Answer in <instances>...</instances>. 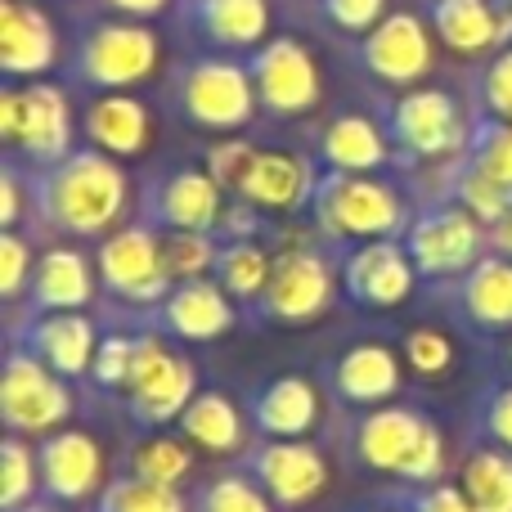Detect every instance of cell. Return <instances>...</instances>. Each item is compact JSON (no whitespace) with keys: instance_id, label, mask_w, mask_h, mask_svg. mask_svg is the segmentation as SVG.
<instances>
[{"instance_id":"cell-40","label":"cell","mask_w":512,"mask_h":512,"mask_svg":"<svg viewBox=\"0 0 512 512\" xmlns=\"http://www.w3.org/2000/svg\"><path fill=\"white\" fill-rule=\"evenodd\" d=\"M463 158L477 162L481 171H490V176L504 180V185H512V122H495V117L472 113V131H468Z\"/></svg>"},{"instance_id":"cell-41","label":"cell","mask_w":512,"mask_h":512,"mask_svg":"<svg viewBox=\"0 0 512 512\" xmlns=\"http://www.w3.org/2000/svg\"><path fill=\"white\" fill-rule=\"evenodd\" d=\"M472 113L512 122V45H499L472 81Z\"/></svg>"},{"instance_id":"cell-43","label":"cell","mask_w":512,"mask_h":512,"mask_svg":"<svg viewBox=\"0 0 512 512\" xmlns=\"http://www.w3.org/2000/svg\"><path fill=\"white\" fill-rule=\"evenodd\" d=\"M472 427H477V441L512 450V382H495L481 391L472 405Z\"/></svg>"},{"instance_id":"cell-6","label":"cell","mask_w":512,"mask_h":512,"mask_svg":"<svg viewBox=\"0 0 512 512\" xmlns=\"http://www.w3.org/2000/svg\"><path fill=\"white\" fill-rule=\"evenodd\" d=\"M0 140L23 171H50L72 153V104L59 81H5Z\"/></svg>"},{"instance_id":"cell-2","label":"cell","mask_w":512,"mask_h":512,"mask_svg":"<svg viewBox=\"0 0 512 512\" xmlns=\"http://www.w3.org/2000/svg\"><path fill=\"white\" fill-rule=\"evenodd\" d=\"M342 454L351 468L387 472L405 486L445 481V432L414 405L360 409L342 432Z\"/></svg>"},{"instance_id":"cell-16","label":"cell","mask_w":512,"mask_h":512,"mask_svg":"<svg viewBox=\"0 0 512 512\" xmlns=\"http://www.w3.org/2000/svg\"><path fill=\"white\" fill-rule=\"evenodd\" d=\"M337 274H342V292L351 306L360 310H396L409 301L414 283L423 279L414 256L405 252L400 239H373L337 248Z\"/></svg>"},{"instance_id":"cell-15","label":"cell","mask_w":512,"mask_h":512,"mask_svg":"<svg viewBox=\"0 0 512 512\" xmlns=\"http://www.w3.org/2000/svg\"><path fill=\"white\" fill-rule=\"evenodd\" d=\"M225 189L216 185V176L194 162H176L149 176L140 194V221H149L153 230H198L216 234L225 216Z\"/></svg>"},{"instance_id":"cell-29","label":"cell","mask_w":512,"mask_h":512,"mask_svg":"<svg viewBox=\"0 0 512 512\" xmlns=\"http://www.w3.org/2000/svg\"><path fill=\"white\" fill-rule=\"evenodd\" d=\"M315 180H319L315 158L283 153V149H256L248 176H243L234 198L261 207V212H306L310 194H315Z\"/></svg>"},{"instance_id":"cell-24","label":"cell","mask_w":512,"mask_h":512,"mask_svg":"<svg viewBox=\"0 0 512 512\" xmlns=\"http://www.w3.org/2000/svg\"><path fill=\"white\" fill-rule=\"evenodd\" d=\"M180 27L212 54H252L270 41V0H180Z\"/></svg>"},{"instance_id":"cell-7","label":"cell","mask_w":512,"mask_h":512,"mask_svg":"<svg viewBox=\"0 0 512 512\" xmlns=\"http://www.w3.org/2000/svg\"><path fill=\"white\" fill-rule=\"evenodd\" d=\"M382 126L391 135L396 149V167H427V162L463 158L472 131V113H463V104L445 86H414L400 90L387 108H382Z\"/></svg>"},{"instance_id":"cell-53","label":"cell","mask_w":512,"mask_h":512,"mask_svg":"<svg viewBox=\"0 0 512 512\" xmlns=\"http://www.w3.org/2000/svg\"><path fill=\"white\" fill-rule=\"evenodd\" d=\"M360 512H405V508L396 504V495H387V499H382V504H373V508H360Z\"/></svg>"},{"instance_id":"cell-50","label":"cell","mask_w":512,"mask_h":512,"mask_svg":"<svg viewBox=\"0 0 512 512\" xmlns=\"http://www.w3.org/2000/svg\"><path fill=\"white\" fill-rule=\"evenodd\" d=\"M104 14H122V18H140V23H153L171 9V0H99Z\"/></svg>"},{"instance_id":"cell-38","label":"cell","mask_w":512,"mask_h":512,"mask_svg":"<svg viewBox=\"0 0 512 512\" xmlns=\"http://www.w3.org/2000/svg\"><path fill=\"white\" fill-rule=\"evenodd\" d=\"M216 252H221V234H198V230H162V261L176 283L207 279L216 270Z\"/></svg>"},{"instance_id":"cell-51","label":"cell","mask_w":512,"mask_h":512,"mask_svg":"<svg viewBox=\"0 0 512 512\" xmlns=\"http://www.w3.org/2000/svg\"><path fill=\"white\" fill-rule=\"evenodd\" d=\"M490 252L512 256V207H508L504 216H499L495 225H490Z\"/></svg>"},{"instance_id":"cell-42","label":"cell","mask_w":512,"mask_h":512,"mask_svg":"<svg viewBox=\"0 0 512 512\" xmlns=\"http://www.w3.org/2000/svg\"><path fill=\"white\" fill-rule=\"evenodd\" d=\"M400 355L418 378H445L454 364V337L441 333V328H409L405 342H400Z\"/></svg>"},{"instance_id":"cell-37","label":"cell","mask_w":512,"mask_h":512,"mask_svg":"<svg viewBox=\"0 0 512 512\" xmlns=\"http://www.w3.org/2000/svg\"><path fill=\"white\" fill-rule=\"evenodd\" d=\"M41 490V463H36V441L27 436H5L0 445V512H18L32 504Z\"/></svg>"},{"instance_id":"cell-54","label":"cell","mask_w":512,"mask_h":512,"mask_svg":"<svg viewBox=\"0 0 512 512\" xmlns=\"http://www.w3.org/2000/svg\"><path fill=\"white\" fill-rule=\"evenodd\" d=\"M508 337H512V333H508ZM508 360H512V342H508Z\"/></svg>"},{"instance_id":"cell-36","label":"cell","mask_w":512,"mask_h":512,"mask_svg":"<svg viewBox=\"0 0 512 512\" xmlns=\"http://www.w3.org/2000/svg\"><path fill=\"white\" fill-rule=\"evenodd\" d=\"M95 512H194V504L176 486H153V481L122 472L99 490Z\"/></svg>"},{"instance_id":"cell-22","label":"cell","mask_w":512,"mask_h":512,"mask_svg":"<svg viewBox=\"0 0 512 512\" xmlns=\"http://www.w3.org/2000/svg\"><path fill=\"white\" fill-rule=\"evenodd\" d=\"M140 324L167 333L171 342H216L239 324V301L207 274V279H185L167 292L158 310L140 315Z\"/></svg>"},{"instance_id":"cell-23","label":"cell","mask_w":512,"mask_h":512,"mask_svg":"<svg viewBox=\"0 0 512 512\" xmlns=\"http://www.w3.org/2000/svg\"><path fill=\"white\" fill-rule=\"evenodd\" d=\"M315 167L319 171H355V176H378L396 167L391 135L369 113H333L315 135Z\"/></svg>"},{"instance_id":"cell-33","label":"cell","mask_w":512,"mask_h":512,"mask_svg":"<svg viewBox=\"0 0 512 512\" xmlns=\"http://www.w3.org/2000/svg\"><path fill=\"white\" fill-rule=\"evenodd\" d=\"M459 486L477 512H512V450L477 441L459 468Z\"/></svg>"},{"instance_id":"cell-4","label":"cell","mask_w":512,"mask_h":512,"mask_svg":"<svg viewBox=\"0 0 512 512\" xmlns=\"http://www.w3.org/2000/svg\"><path fill=\"white\" fill-rule=\"evenodd\" d=\"M167 108L194 131L212 135H234L243 126H252V117L261 113L256 99L248 59L239 54H189L176 72H171L167 90H162Z\"/></svg>"},{"instance_id":"cell-9","label":"cell","mask_w":512,"mask_h":512,"mask_svg":"<svg viewBox=\"0 0 512 512\" xmlns=\"http://www.w3.org/2000/svg\"><path fill=\"white\" fill-rule=\"evenodd\" d=\"M337 292H342L337 252L297 243V248L274 252V274L261 297L248 306V319L256 324H310V319L333 310Z\"/></svg>"},{"instance_id":"cell-28","label":"cell","mask_w":512,"mask_h":512,"mask_svg":"<svg viewBox=\"0 0 512 512\" xmlns=\"http://www.w3.org/2000/svg\"><path fill=\"white\" fill-rule=\"evenodd\" d=\"M81 135L108 158H140L153 144V108L131 90L90 95L81 108Z\"/></svg>"},{"instance_id":"cell-39","label":"cell","mask_w":512,"mask_h":512,"mask_svg":"<svg viewBox=\"0 0 512 512\" xmlns=\"http://www.w3.org/2000/svg\"><path fill=\"white\" fill-rule=\"evenodd\" d=\"M140 328H108L99 337V351H95V364H90V382L108 396H122L126 382H131V369H135V351H140Z\"/></svg>"},{"instance_id":"cell-13","label":"cell","mask_w":512,"mask_h":512,"mask_svg":"<svg viewBox=\"0 0 512 512\" xmlns=\"http://www.w3.org/2000/svg\"><path fill=\"white\" fill-rule=\"evenodd\" d=\"M351 59L369 72L378 86L414 90L432 77L436 68V45H432V23L418 9H391L373 32H364L351 45Z\"/></svg>"},{"instance_id":"cell-11","label":"cell","mask_w":512,"mask_h":512,"mask_svg":"<svg viewBox=\"0 0 512 512\" xmlns=\"http://www.w3.org/2000/svg\"><path fill=\"white\" fill-rule=\"evenodd\" d=\"M400 243L414 256L423 279L450 283L459 274H468L490 252V230L468 207L454 203V198H432V203H423L414 212V221H409Z\"/></svg>"},{"instance_id":"cell-18","label":"cell","mask_w":512,"mask_h":512,"mask_svg":"<svg viewBox=\"0 0 512 512\" xmlns=\"http://www.w3.org/2000/svg\"><path fill=\"white\" fill-rule=\"evenodd\" d=\"M99 337L104 333H99V324L86 310H54V315H23L18 324H9L5 342L23 346L41 364H50L54 373L77 382V378H90Z\"/></svg>"},{"instance_id":"cell-1","label":"cell","mask_w":512,"mask_h":512,"mask_svg":"<svg viewBox=\"0 0 512 512\" xmlns=\"http://www.w3.org/2000/svg\"><path fill=\"white\" fill-rule=\"evenodd\" d=\"M32 176V216L63 239H108L126 225L131 180L122 162L99 149H72L59 167L27 171Z\"/></svg>"},{"instance_id":"cell-35","label":"cell","mask_w":512,"mask_h":512,"mask_svg":"<svg viewBox=\"0 0 512 512\" xmlns=\"http://www.w3.org/2000/svg\"><path fill=\"white\" fill-rule=\"evenodd\" d=\"M194 512H274V499L256 486L248 468H225L189 495Z\"/></svg>"},{"instance_id":"cell-34","label":"cell","mask_w":512,"mask_h":512,"mask_svg":"<svg viewBox=\"0 0 512 512\" xmlns=\"http://www.w3.org/2000/svg\"><path fill=\"white\" fill-rule=\"evenodd\" d=\"M274 274V252L265 248L261 239H221V252H216V270L212 279L230 292L234 301L252 306L256 297L265 292Z\"/></svg>"},{"instance_id":"cell-45","label":"cell","mask_w":512,"mask_h":512,"mask_svg":"<svg viewBox=\"0 0 512 512\" xmlns=\"http://www.w3.org/2000/svg\"><path fill=\"white\" fill-rule=\"evenodd\" d=\"M315 9L319 23H328L337 36H351V41H360L364 32H373L391 14L387 0H315Z\"/></svg>"},{"instance_id":"cell-3","label":"cell","mask_w":512,"mask_h":512,"mask_svg":"<svg viewBox=\"0 0 512 512\" xmlns=\"http://www.w3.org/2000/svg\"><path fill=\"white\" fill-rule=\"evenodd\" d=\"M306 216L324 243L351 248L373 239H405L414 207L396 194L382 176H355V171H319Z\"/></svg>"},{"instance_id":"cell-31","label":"cell","mask_w":512,"mask_h":512,"mask_svg":"<svg viewBox=\"0 0 512 512\" xmlns=\"http://www.w3.org/2000/svg\"><path fill=\"white\" fill-rule=\"evenodd\" d=\"M180 436L194 450L221 454V459L225 454H248V445L256 441L248 405H239L230 391H198L189 400V409L180 414Z\"/></svg>"},{"instance_id":"cell-8","label":"cell","mask_w":512,"mask_h":512,"mask_svg":"<svg viewBox=\"0 0 512 512\" xmlns=\"http://www.w3.org/2000/svg\"><path fill=\"white\" fill-rule=\"evenodd\" d=\"M198 396V369L185 351L171 346L167 333L144 328L135 351L131 382L122 391V409L135 432H162L167 423H180L189 400Z\"/></svg>"},{"instance_id":"cell-44","label":"cell","mask_w":512,"mask_h":512,"mask_svg":"<svg viewBox=\"0 0 512 512\" xmlns=\"http://www.w3.org/2000/svg\"><path fill=\"white\" fill-rule=\"evenodd\" d=\"M36 274V256H32V239L23 230H5L0 234V297L14 306L27 297Z\"/></svg>"},{"instance_id":"cell-17","label":"cell","mask_w":512,"mask_h":512,"mask_svg":"<svg viewBox=\"0 0 512 512\" xmlns=\"http://www.w3.org/2000/svg\"><path fill=\"white\" fill-rule=\"evenodd\" d=\"M243 468L274 499V508H306L328 490V454L315 441H270L256 436L243 454Z\"/></svg>"},{"instance_id":"cell-27","label":"cell","mask_w":512,"mask_h":512,"mask_svg":"<svg viewBox=\"0 0 512 512\" xmlns=\"http://www.w3.org/2000/svg\"><path fill=\"white\" fill-rule=\"evenodd\" d=\"M99 292V270L95 256H86L81 248L54 243L36 256V274L27 288V310L23 315H54V310H86L95 306Z\"/></svg>"},{"instance_id":"cell-10","label":"cell","mask_w":512,"mask_h":512,"mask_svg":"<svg viewBox=\"0 0 512 512\" xmlns=\"http://www.w3.org/2000/svg\"><path fill=\"white\" fill-rule=\"evenodd\" d=\"M95 270L99 288L108 297L126 301L135 310V319L158 310L167 301V292L176 288V279L167 274V261H162V230H153L149 221H126L122 230L99 239Z\"/></svg>"},{"instance_id":"cell-12","label":"cell","mask_w":512,"mask_h":512,"mask_svg":"<svg viewBox=\"0 0 512 512\" xmlns=\"http://www.w3.org/2000/svg\"><path fill=\"white\" fill-rule=\"evenodd\" d=\"M77 409L72 382L41 364L32 351L5 342V373H0V418L14 436H50Z\"/></svg>"},{"instance_id":"cell-48","label":"cell","mask_w":512,"mask_h":512,"mask_svg":"<svg viewBox=\"0 0 512 512\" xmlns=\"http://www.w3.org/2000/svg\"><path fill=\"white\" fill-rule=\"evenodd\" d=\"M23 198L32 203V176L5 158V167H0V230H23Z\"/></svg>"},{"instance_id":"cell-46","label":"cell","mask_w":512,"mask_h":512,"mask_svg":"<svg viewBox=\"0 0 512 512\" xmlns=\"http://www.w3.org/2000/svg\"><path fill=\"white\" fill-rule=\"evenodd\" d=\"M252 158H256V144H248V140H221V144H212V149L203 153V167L212 171L216 185L234 198V194H239V185H243V176H248Z\"/></svg>"},{"instance_id":"cell-19","label":"cell","mask_w":512,"mask_h":512,"mask_svg":"<svg viewBox=\"0 0 512 512\" xmlns=\"http://www.w3.org/2000/svg\"><path fill=\"white\" fill-rule=\"evenodd\" d=\"M36 463H41V499L68 508L99 499L104 481V450L90 432L77 427H59V432L36 441Z\"/></svg>"},{"instance_id":"cell-32","label":"cell","mask_w":512,"mask_h":512,"mask_svg":"<svg viewBox=\"0 0 512 512\" xmlns=\"http://www.w3.org/2000/svg\"><path fill=\"white\" fill-rule=\"evenodd\" d=\"M126 472L153 486H185L189 472H194V445L185 436L171 432H140L135 445L126 450Z\"/></svg>"},{"instance_id":"cell-49","label":"cell","mask_w":512,"mask_h":512,"mask_svg":"<svg viewBox=\"0 0 512 512\" xmlns=\"http://www.w3.org/2000/svg\"><path fill=\"white\" fill-rule=\"evenodd\" d=\"M261 207H252V203H243V198H234L230 207H225V216H221V239H256L261 234Z\"/></svg>"},{"instance_id":"cell-52","label":"cell","mask_w":512,"mask_h":512,"mask_svg":"<svg viewBox=\"0 0 512 512\" xmlns=\"http://www.w3.org/2000/svg\"><path fill=\"white\" fill-rule=\"evenodd\" d=\"M18 512H63L59 504H50V499H32V504H23Z\"/></svg>"},{"instance_id":"cell-26","label":"cell","mask_w":512,"mask_h":512,"mask_svg":"<svg viewBox=\"0 0 512 512\" xmlns=\"http://www.w3.org/2000/svg\"><path fill=\"white\" fill-rule=\"evenodd\" d=\"M59 63V32L36 0H0V72L5 81H41Z\"/></svg>"},{"instance_id":"cell-14","label":"cell","mask_w":512,"mask_h":512,"mask_svg":"<svg viewBox=\"0 0 512 512\" xmlns=\"http://www.w3.org/2000/svg\"><path fill=\"white\" fill-rule=\"evenodd\" d=\"M243 59H248L252 86H256L265 117L288 122V117H306L319 108L324 81H319V63L306 41H297V36H270V41H261Z\"/></svg>"},{"instance_id":"cell-47","label":"cell","mask_w":512,"mask_h":512,"mask_svg":"<svg viewBox=\"0 0 512 512\" xmlns=\"http://www.w3.org/2000/svg\"><path fill=\"white\" fill-rule=\"evenodd\" d=\"M396 504L405 512H477L468 499V490L459 481H432V486H409L405 495H396Z\"/></svg>"},{"instance_id":"cell-25","label":"cell","mask_w":512,"mask_h":512,"mask_svg":"<svg viewBox=\"0 0 512 512\" xmlns=\"http://www.w3.org/2000/svg\"><path fill=\"white\" fill-rule=\"evenodd\" d=\"M324 396L306 373H279V378L261 382L248 400V418L256 436L270 441H306L324 418Z\"/></svg>"},{"instance_id":"cell-5","label":"cell","mask_w":512,"mask_h":512,"mask_svg":"<svg viewBox=\"0 0 512 512\" xmlns=\"http://www.w3.org/2000/svg\"><path fill=\"white\" fill-rule=\"evenodd\" d=\"M162 63V36L140 18L99 14L86 18L72 41L68 77L72 86L90 95H113V90H135L158 72Z\"/></svg>"},{"instance_id":"cell-30","label":"cell","mask_w":512,"mask_h":512,"mask_svg":"<svg viewBox=\"0 0 512 512\" xmlns=\"http://www.w3.org/2000/svg\"><path fill=\"white\" fill-rule=\"evenodd\" d=\"M427 23L445 50L490 59L504 45V14L495 0H427Z\"/></svg>"},{"instance_id":"cell-20","label":"cell","mask_w":512,"mask_h":512,"mask_svg":"<svg viewBox=\"0 0 512 512\" xmlns=\"http://www.w3.org/2000/svg\"><path fill=\"white\" fill-rule=\"evenodd\" d=\"M405 387V355H396L387 342H355L324 369V391L346 409H378L391 405Z\"/></svg>"},{"instance_id":"cell-21","label":"cell","mask_w":512,"mask_h":512,"mask_svg":"<svg viewBox=\"0 0 512 512\" xmlns=\"http://www.w3.org/2000/svg\"><path fill=\"white\" fill-rule=\"evenodd\" d=\"M441 306L472 333H512V256L486 252L468 274L441 283Z\"/></svg>"}]
</instances>
